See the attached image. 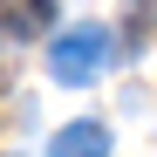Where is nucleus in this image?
<instances>
[{
  "instance_id": "obj_2",
  "label": "nucleus",
  "mask_w": 157,
  "mask_h": 157,
  "mask_svg": "<svg viewBox=\"0 0 157 157\" xmlns=\"http://www.w3.org/2000/svg\"><path fill=\"white\" fill-rule=\"evenodd\" d=\"M48 157H109V130L102 123H68L55 144H48Z\"/></svg>"
},
{
  "instance_id": "obj_1",
  "label": "nucleus",
  "mask_w": 157,
  "mask_h": 157,
  "mask_svg": "<svg viewBox=\"0 0 157 157\" xmlns=\"http://www.w3.org/2000/svg\"><path fill=\"white\" fill-rule=\"evenodd\" d=\"M109 55H116L109 28H68V34L48 41V68H55V82H68V89L96 82V75L109 68Z\"/></svg>"
}]
</instances>
